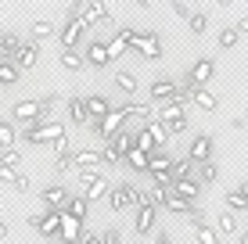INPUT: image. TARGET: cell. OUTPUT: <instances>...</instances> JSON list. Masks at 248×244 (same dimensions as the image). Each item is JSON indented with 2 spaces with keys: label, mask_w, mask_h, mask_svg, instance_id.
<instances>
[{
  "label": "cell",
  "mask_w": 248,
  "mask_h": 244,
  "mask_svg": "<svg viewBox=\"0 0 248 244\" xmlns=\"http://www.w3.org/2000/svg\"><path fill=\"white\" fill-rule=\"evenodd\" d=\"M68 133H65V122H58V119H47V122H36V126H25L22 129V137L25 144H54V140H65Z\"/></svg>",
  "instance_id": "6da1fadb"
},
{
  "label": "cell",
  "mask_w": 248,
  "mask_h": 244,
  "mask_svg": "<svg viewBox=\"0 0 248 244\" xmlns=\"http://www.w3.org/2000/svg\"><path fill=\"white\" fill-rule=\"evenodd\" d=\"M105 201H108L112 212H137V208H140V190H137L133 183H115Z\"/></svg>",
  "instance_id": "7a4b0ae2"
},
{
  "label": "cell",
  "mask_w": 248,
  "mask_h": 244,
  "mask_svg": "<svg viewBox=\"0 0 248 244\" xmlns=\"http://www.w3.org/2000/svg\"><path fill=\"white\" fill-rule=\"evenodd\" d=\"M126 119H133V104L126 100V104H119V108H112L108 112V119H101L97 126H90L97 137H105V140H112L115 133H123V126H126Z\"/></svg>",
  "instance_id": "3957f363"
},
{
  "label": "cell",
  "mask_w": 248,
  "mask_h": 244,
  "mask_svg": "<svg viewBox=\"0 0 248 244\" xmlns=\"http://www.w3.org/2000/svg\"><path fill=\"white\" fill-rule=\"evenodd\" d=\"M79 187H83L79 194L87 201H101V198H108V190H112V187H108V180L97 169H79Z\"/></svg>",
  "instance_id": "277c9868"
},
{
  "label": "cell",
  "mask_w": 248,
  "mask_h": 244,
  "mask_svg": "<svg viewBox=\"0 0 248 244\" xmlns=\"http://www.w3.org/2000/svg\"><path fill=\"white\" fill-rule=\"evenodd\" d=\"M176 90H180V83H176L173 75H166V72L155 75V79L148 83V97L155 100L158 108H162V104H173V100H176Z\"/></svg>",
  "instance_id": "5b68a950"
},
{
  "label": "cell",
  "mask_w": 248,
  "mask_h": 244,
  "mask_svg": "<svg viewBox=\"0 0 248 244\" xmlns=\"http://www.w3.org/2000/svg\"><path fill=\"white\" fill-rule=\"evenodd\" d=\"M11 122L15 126H36V122H47V112H44V104L40 100H18V104L11 108Z\"/></svg>",
  "instance_id": "8992f818"
},
{
  "label": "cell",
  "mask_w": 248,
  "mask_h": 244,
  "mask_svg": "<svg viewBox=\"0 0 248 244\" xmlns=\"http://www.w3.org/2000/svg\"><path fill=\"white\" fill-rule=\"evenodd\" d=\"M155 115H158V122L166 126L169 137H176V133H187V112H184L180 104H162Z\"/></svg>",
  "instance_id": "52a82bcc"
},
{
  "label": "cell",
  "mask_w": 248,
  "mask_h": 244,
  "mask_svg": "<svg viewBox=\"0 0 248 244\" xmlns=\"http://www.w3.org/2000/svg\"><path fill=\"white\" fill-rule=\"evenodd\" d=\"M90 25L83 18H68L62 29H58V43H62V50H79V40L87 36Z\"/></svg>",
  "instance_id": "ba28073f"
},
{
  "label": "cell",
  "mask_w": 248,
  "mask_h": 244,
  "mask_svg": "<svg viewBox=\"0 0 248 244\" xmlns=\"http://www.w3.org/2000/svg\"><path fill=\"white\" fill-rule=\"evenodd\" d=\"M62 215L65 212H44V215H29V226L40 233L44 241H58V230H62Z\"/></svg>",
  "instance_id": "9c48e42d"
},
{
  "label": "cell",
  "mask_w": 248,
  "mask_h": 244,
  "mask_svg": "<svg viewBox=\"0 0 248 244\" xmlns=\"http://www.w3.org/2000/svg\"><path fill=\"white\" fill-rule=\"evenodd\" d=\"M212 151H216L212 133H198V137L191 140V147H187V162L191 165H205V162H212Z\"/></svg>",
  "instance_id": "30bf717a"
},
{
  "label": "cell",
  "mask_w": 248,
  "mask_h": 244,
  "mask_svg": "<svg viewBox=\"0 0 248 244\" xmlns=\"http://www.w3.org/2000/svg\"><path fill=\"white\" fill-rule=\"evenodd\" d=\"M133 54H144L148 61H158L162 57V32L158 29H140V40H137Z\"/></svg>",
  "instance_id": "8fae6325"
},
{
  "label": "cell",
  "mask_w": 248,
  "mask_h": 244,
  "mask_svg": "<svg viewBox=\"0 0 248 244\" xmlns=\"http://www.w3.org/2000/svg\"><path fill=\"white\" fill-rule=\"evenodd\" d=\"M212 75H216V61H212V57H198V61L191 65V72H187V83L184 86H209L212 83Z\"/></svg>",
  "instance_id": "7c38bea8"
},
{
  "label": "cell",
  "mask_w": 248,
  "mask_h": 244,
  "mask_svg": "<svg viewBox=\"0 0 248 244\" xmlns=\"http://www.w3.org/2000/svg\"><path fill=\"white\" fill-rule=\"evenodd\" d=\"M68 187H62V183H54V187H44L40 190V201H44V212H65L68 205Z\"/></svg>",
  "instance_id": "4fadbf2b"
},
{
  "label": "cell",
  "mask_w": 248,
  "mask_h": 244,
  "mask_svg": "<svg viewBox=\"0 0 248 244\" xmlns=\"http://www.w3.org/2000/svg\"><path fill=\"white\" fill-rule=\"evenodd\" d=\"M155 223H158V208L140 205V208L133 212V230H137V237H148V233H155Z\"/></svg>",
  "instance_id": "5bb4252c"
},
{
  "label": "cell",
  "mask_w": 248,
  "mask_h": 244,
  "mask_svg": "<svg viewBox=\"0 0 248 244\" xmlns=\"http://www.w3.org/2000/svg\"><path fill=\"white\" fill-rule=\"evenodd\" d=\"M87 25H112V14H108V4L101 0H83V14H79Z\"/></svg>",
  "instance_id": "9a60e30c"
},
{
  "label": "cell",
  "mask_w": 248,
  "mask_h": 244,
  "mask_svg": "<svg viewBox=\"0 0 248 244\" xmlns=\"http://www.w3.org/2000/svg\"><path fill=\"white\" fill-rule=\"evenodd\" d=\"M87 237V226L79 219H72V215H62V230H58V241L62 244H83Z\"/></svg>",
  "instance_id": "2e32d148"
},
{
  "label": "cell",
  "mask_w": 248,
  "mask_h": 244,
  "mask_svg": "<svg viewBox=\"0 0 248 244\" xmlns=\"http://www.w3.org/2000/svg\"><path fill=\"white\" fill-rule=\"evenodd\" d=\"M87 69H108L112 65V57H108V43L105 40H93V43H87Z\"/></svg>",
  "instance_id": "e0dca14e"
},
{
  "label": "cell",
  "mask_w": 248,
  "mask_h": 244,
  "mask_svg": "<svg viewBox=\"0 0 248 244\" xmlns=\"http://www.w3.org/2000/svg\"><path fill=\"white\" fill-rule=\"evenodd\" d=\"M83 104H87L90 126H97L101 119H108V112H112V100H108V97H101V94H90V97H83Z\"/></svg>",
  "instance_id": "ac0fdd59"
},
{
  "label": "cell",
  "mask_w": 248,
  "mask_h": 244,
  "mask_svg": "<svg viewBox=\"0 0 248 244\" xmlns=\"http://www.w3.org/2000/svg\"><path fill=\"white\" fill-rule=\"evenodd\" d=\"M65 115H68V122H72V126H90L87 104H83V97H79V94H72V97L65 100Z\"/></svg>",
  "instance_id": "d6986e66"
},
{
  "label": "cell",
  "mask_w": 248,
  "mask_h": 244,
  "mask_svg": "<svg viewBox=\"0 0 248 244\" xmlns=\"http://www.w3.org/2000/svg\"><path fill=\"white\" fill-rule=\"evenodd\" d=\"M72 165L76 169H97V165H105V158H101L97 147H79L72 151Z\"/></svg>",
  "instance_id": "ffe728a7"
},
{
  "label": "cell",
  "mask_w": 248,
  "mask_h": 244,
  "mask_svg": "<svg viewBox=\"0 0 248 244\" xmlns=\"http://www.w3.org/2000/svg\"><path fill=\"white\" fill-rule=\"evenodd\" d=\"M173 194H180L184 201H194V205H198V198H202V183L194 180V176H187V180H176V183H173Z\"/></svg>",
  "instance_id": "44dd1931"
},
{
  "label": "cell",
  "mask_w": 248,
  "mask_h": 244,
  "mask_svg": "<svg viewBox=\"0 0 248 244\" xmlns=\"http://www.w3.org/2000/svg\"><path fill=\"white\" fill-rule=\"evenodd\" d=\"M36 61H40V47H36V43H22V50L15 54V65H18V72L36 69Z\"/></svg>",
  "instance_id": "7402d4cb"
},
{
  "label": "cell",
  "mask_w": 248,
  "mask_h": 244,
  "mask_svg": "<svg viewBox=\"0 0 248 244\" xmlns=\"http://www.w3.org/2000/svg\"><path fill=\"white\" fill-rule=\"evenodd\" d=\"M191 104L202 108V112H216L219 100H216V94H212L209 86H194V90H191Z\"/></svg>",
  "instance_id": "603a6c76"
},
{
  "label": "cell",
  "mask_w": 248,
  "mask_h": 244,
  "mask_svg": "<svg viewBox=\"0 0 248 244\" xmlns=\"http://www.w3.org/2000/svg\"><path fill=\"white\" fill-rule=\"evenodd\" d=\"M22 83V72H18V65L15 61H0V90H11V86H18Z\"/></svg>",
  "instance_id": "cb8c5ba5"
},
{
  "label": "cell",
  "mask_w": 248,
  "mask_h": 244,
  "mask_svg": "<svg viewBox=\"0 0 248 244\" xmlns=\"http://www.w3.org/2000/svg\"><path fill=\"white\" fill-rule=\"evenodd\" d=\"M108 147H112L119 158H126V155H130V151L137 147V140H133V133H130V129H123V133H115V137L108 140Z\"/></svg>",
  "instance_id": "d4e9b609"
},
{
  "label": "cell",
  "mask_w": 248,
  "mask_h": 244,
  "mask_svg": "<svg viewBox=\"0 0 248 244\" xmlns=\"http://www.w3.org/2000/svg\"><path fill=\"white\" fill-rule=\"evenodd\" d=\"M50 36H58V25L50 22V18H36L32 22V43H44V40H50Z\"/></svg>",
  "instance_id": "484cf974"
},
{
  "label": "cell",
  "mask_w": 248,
  "mask_h": 244,
  "mask_svg": "<svg viewBox=\"0 0 248 244\" xmlns=\"http://www.w3.org/2000/svg\"><path fill=\"white\" fill-rule=\"evenodd\" d=\"M162 208H166V212H173V215H191V212H194V201H184L180 194H173V190H169Z\"/></svg>",
  "instance_id": "4316f807"
},
{
  "label": "cell",
  "mask_w": 248,
  "mask_h": 244,
  "mask_svg": "<svg viewBox=\"0 0 248 244\" xmlns=\"http://www.w3.org/2000/svg\"><path fill=\"white\" fill-rule=\"evenodd\" d=\"M18 144V126L11 119H0V151H11Z\"/></svg>",
  "instance_id": "83f0119b"
},
{
  "label": "cell",
  "mask_w": 248,
  "mask_h": 244,
  "mask_svg": "<svg viewBox=\"0 0 248 244\" xmlns=\"http://www.w3.org/2000/svg\"><path fill=\"white\" fill-rule=\"evenodd\" d=\"M87 212H90V201L83 198V194H72L68 198V205H65V215H72V219H87Z\"/></svg>",
  "instance_id": "f1b7e54d"
},
{
  "label": "cell",
  "mask_w": 248,
  "mask_h": 244,
  "mask_svg": "<svg viewBox=\"0 0 248 244\" xmlns=\"http://www.w3.org/2000/svg\"><path fill=\"white\" fill-rule=\"evenodd\" d=\"M58 61H62L65 72H83V69H87V57H83L79 50H62V57H58Z\"/></svg>",
  "instance_id": "f546056e"
},
{
  "label": "cell",
  "mask_w": 248,
  "mask_h": 244,
  "mask_svg": "<svg viewBox=\"0 0 248 244\" xmlns=\"http://www.w3.org/2000/svg\"><path fill=\"white\" fill-rule=\"evenodd\" d=\"M223 201H227V212H234V215H241V212H248V198L241 194V190H227L223 194Z\"/></svg>",
  "instance_id": "4dcf8cb0"
},
{
  "label": "cell",
  "mask_w": 248,
  "mask_h": 244,
  "mask_svg": "<svg viewBox=\"0 0 248 244\" xmlns=\"http://www.w3.org/2000/svg\"><path fill=\"white\" fill-rule=\"evenodd\" d=\"M194 180H198L202 187H205V183H216V180H219V165H216V162H205V165H194Z\"/></svg>",
  "instance_id": "1f68e13d"
},
{
  "label": "cell",
  "mask_w": 248,
  "mask_h": 244,
  "mask_svg": "<svg viewBox=\"0 0 248 244\" xmlns=\"http://www.w3.org/2000/svg\"><path fill=\"white\" fill-rule=\"evenodd\" d=\"M115 86H119V94H126V97H137V75L133 72H115Z\"/></svg>",
  "instance_id": "d6a6232c"
},
{
  "label": "cell",
  "mask_w": 248,
  "mask_h": 244,
  "mask_svg": "<svg viewBox=\"0 0 248 244\" xmlns=\"http://www.w3.org/2000/svg\"><path fill=\"white\" fill-rule=\"evenodd\" d=\"M123 165H130V169H137V172H148V165H151V155H144V151H130V155L123 158Z\"/></svg>",
  "instance_id": "836d02e7"
},
{
  "label": "cell",
  "mask_w": 248,
  "mask_h": 244,
  "mask_svg": "<svg viewBox=\"0 0 248 244\" xmlns=\"http://www.w3.org/2000/svg\"><path fill=\"white\" fill-rule=\"evenodd\" d=\"M144 129H148V137L155 140V147H162V144H169V133H166V126H162L158 119H151V122H144Z\"/></svg>",
  "instance_id": "e575fe53"
},
{
  "label": "cell",
  "mask_w": 248,
  "mask_h": 244,
  "mask_svg": "<svg viewBox=\"0 0 248 244\" xmlns=\"http://www.w3.org/2000/svg\"><path fill=\"white\" fill-rule=\"evenodd\" d=\"M237 40H241V36H237L234 25H223V29H219V36H216V43H219V50H234Z\"/></svg>",
  "instance_id": "d590c367"
},
{
  "label": "cell",
  "mask_w": 248,
  "mask_h": 244,
  "mask_svg": "<svg viewBox=\"0 0 248 244\" xmlns=\"http://www.w3.org/2000/svg\"><path fill=\"white\" fill-rule=\"evenodd\" d=\"M216 233H241V226H237V215H234V212H219Z\"/></svg>",
  "instance_id": "8d00e7d4"
},
{
  "label": "cell",
  "mask_w": 248,
  "mask_h": 244,
  "mask_svg": "<svg viewBox=\"0 0 248 244\" xmlns=\"http://www.w3.org/2000/svg\"><path fill=\"white\" fill-rule=\"evenodd\" d=\"M0 47H4V57H7V61H15V54L22 50V40L15 36V32H4V36H0Z\"/></svg>",
  "instance_id": "74e56055"
},
{
  "label": "cell",
  "mask_w": 248,
  "mask_h": 244,
  "mask_svg": "<svg viewBox=\"0 0 248 244\" xmlns=\"http://www.w3.org/2000/svg\"><path fill=\"white\" fill-rule=\"evenodd\" d=\"M148 172H173V158H169V155H162V151H155V155H151Z\"/></svg>",
  "instance_id": "f35d334b"
},
{
  "label": "cell",
  "mask_w": 248,
  "mask_h": 244,
  "mask_svg": "<svg viewBox=\"0 0 248 244\" xmlns=\"http://www.w3.org/2000/svg\"><path fill=\"white\" fill-rule=\"evenodd\" d=\"M194 237H198V244H219L216 226H194Z\"/></svg>",
  "instance_id": "ab89813d"
},
{
  "label": "cell",
  "mask_w": 248,
  "mask_h": 244,
  "mask_svg": "<svg viewBox=\"0 0 248 244\" xmlns=\"http://www.w3.org/2000/svg\"><path fill=\"white\" fill-rule=\"evenodd\" d=\"M187 25H191V32H194V36H202V32L209 29V14H205V11H194L191 18H187Z\"/></svg>",
  "instance_id": "60d3db41"
},
{
  "label": "cell",
  "mask_w": 248,
  "mask_h": 244,
  "mask_svg": "<svg viewBox=\"0 0 248 244\" xmlns=\"http://www.w3.org/2000/svg\"><path fill=\"white\" fill-rule=\"evenodd\" d=\"M187 176H194V165L187 162V158H180V162H173V183H176V180H187Z\"/></svg>",
  "instance_id": "b9f144b4"
},
{
  "label": "cell",
  "mask_w": 248,
  "mask_h": 244,
  "mask_svg": "<svg viewBox=\"0 0 248 244\" xmlns=\"http://www.w3.org/2000/svg\"><path fill=\"white\" fill-rule=\"evenodd\" d=\"M0 165H4V169H18V165H22V155H18V151H0Z\"/></svg>",
  "instance_id": "7bdbcfd3"
},
{
  "label": "cell",
  "mask_w": 248,
  "mask_h": 244,
  "mask_svg": "<svg viewBox=\"0 0 248 244\" xmlns=\"http://www.w3.org/2000/svg\"><path fill=\"white\" fill-rule=\"evenodd\" d=\"M123 50H126V40H123V32H115V36L108 40V57H112V61H115V57L123 54Z\"/></svg>",
  "instance_id": "ee69618b"
},
{
  "label": "cell",
  "mask_w": 248,
  "mask_h": 244,
  "mask_svg": "<svg viewBox=\"0 0 248 244\" xmlns=\"http://www.w3.org/2000/svg\"><path fill=\"white\" fill-rule=\"evenodd\" d=\"M50 155H54V158L72 155V144H68V137H65V140H54V144H50Z\"/></svg>",
  "instance_id": "f6af8a7d"
},
{
  "label": "cell",
  "mask_w": 248,
  "mask_h": 244,
  "mask_svg": "<svg viewBox=\"0 0 248 244\" xmlns=\"http://www.w3.org/2000/svg\"><path fill=\"white\" fill-rule=\"evenodd\" d=\"M58 100H62V94H54V90H50V94H44V97H40V104H44V112L50 115V112H54V104H58Z\"/></svg>",
  "instance_id": "bcb514c9"
},
{
  "label": "cell",
  "mask_w": 248,
  "mask_h": 244,
  "mask_svg": "<svg viewBox=\"0 0 248 244\" xmlns=\"http://www.w3.org/2000/svg\"><path fill=\"white\" fill-rule=\"evenodd\" d=\"M97 237H101V244H123V237H119L115 226H108V230H105V233H97Z\"/></svg>",
  "instance_id": "7dc6e473"
},
{
  "label": "cell",
  "mask_w": 248,
  "mask_h": 244,
  "mask_svg": "<svg viewBox=\"0 0 248 244\" xmlns=\"http://www.w3.org/2000/svg\"><path fill=\"white\" fill-rule=\"evenodd\" d=\"M76 165H72V155H65V158H54V172H72Z\"/></svg>",
  "instance_id": "c3c4849f"
},
{
  "label": "cell",
  "mask_w": 248,
  "mask_h": 244,
  "mask_svg": "<svg viewBox=\"0 0 248 244\" xmlns=\"http://www.w3.org/2000/svg\"><path fill=\"white\" fill-rule=\"evenodd\" d=\"M187 219H191V226H205V208H202V205H194V212L187 215Z\"/></svg>",
  "instance_id": "681fc988"
},
{
  "label": "cell",
  "mask_w": 248,
  "mask_h": 244,
  "mask_svg": "<svg viewBox=\"0 0 248 244\" xmlns=\"http://www.w3.org/2000/svg\"><path fill=\"white\" fill-rule=\"evenodd\" d=\"M11 187L18 190V194H25V190H29V176H25V172H18V176H15V183H11Z\"/></svg>",
  "instance_id": "f907efd6"
},
{
  "label": "cell",
  "mask_w": 248,
  "mask_h": 244,
  "mask_svg": "<svg viewBox=\"0 0 248 244\" xmlns=\"http://www.w3.org/2000/svg\"><path fill=\"white\" fill-rule=\"evenodd\" d=\"M101 158H105V165H123V158H119L112 147H105V151H101Z\"/></svg>",
  "instance_id": "816d5d0a"
},
{
  "label": "cell",
  "mask_w": 248,
  "mask_h": 244,
  "mask_svg": "<svg viewBox=\"0 0 248 244\" xmlns=\"http://www.w3.org/2000/svg\"><path fill=\"white\" fill-rule=\"evenodd\" d=\"M173 14H176V18H184V22H187V18H191L194 11H191V4H173Z\"/></svg>",
  "instance_id": "f5cc1de1"
},
{
  "label": "cell",
  "mask_w": 248,
  "mask_h": 244,
  "mask_svg": "<svg viewBox=\"0 0 248 244\" xmlns=\"http://www.w3.org/2000/svg\"><path fill=\"white\" fill-rule=\"evenodd\" d=\"M15 176H18V169H4L0 165V183H15Z\"/></svg>",
  "instance_id": "db71d44e"
},
{
  "label": "cell",
  "mask_w": 248,
  "mask_h": 244,
  "mask_svg": "<svg viewBox=\"0 0 248 244\" xmlns=\"http://www.w3.org/2000/svg\"><path fill=\"white\" fill-rule=\"evenodd\" d=\"M83 14V0H72V4H68V18H79Z\"/></svg>",
  "instance_id": "11a10c76"
},
{
  "label": "cell",
  "mask_w": 248,
  "mask_h": 244,
  "mask_svg": "<svg viewBox=\"0 0 248 244\" xmlns=\"http://www.w3.org/2000/svg\"><path fill=\"white\" fill-rule=\"evenodd\" d=\"M234 29H237V36H248V18H237Z\"/></svg>",
  "instance_id": "9f6ffc18"
},
{
  "label": "cell",
  "mask_w": 248,
  "mask_h": 244,
  "mask_svg": "<svg viewBox=\"0 0 248 244\" xmlns=\"http://www.w3.org/2000/svg\"><path fill=\"white\" fill-rule=\"evenodd\" d=\"M155 244H173V237H169L166 230H158V233H155Z\"/></svg>",
  "instance_id": "6f0895ef"
},
{
  "label": "cell",
  "mask_w": 248,
  "mask_h": 244,
  "mask_svg": "<svg viewBox=\"0 0 248 244\" xmlns=\"http://www.w3.org/2000/svg\"><path fill=\"white\" fill-rule=\"evenodd\" d=\"M83 244H101V237H97V233H87V237H83Z\"/></svg>",
  "instance_id": "680465c9"
},
{
  "label": "cell",
  "mask_w": 248,
  "mask_h": 244,
  "mask_svg": "<svg viewBox=\"0 0 248 244\" xmlns=\"http://www.w3.org/2000/svg\"><path fill=\"white\" fill-rule=\"evenodd\" d=\"M7 233H11V226H7L4 219H0V237H7Z\"/></svg>",
  "instance_id": "91938a15"
},
{
  "label": "cell",
  "mask_w": 248,
  "mask_h": 244,
  "mask_svg": "<svg viewBox=\"0 0 248 244\" xmlns=\"http://www.w3.org/2000/svg\"><path fill=\"white\" fill-rule=\"evenodd\" d=\"M237 190H241V194L248 198V180H241V183H237Z\"/></svg>",
  "instance_id": "94428289"
},
{
  "label": "cell",
  "mask_w": 248,
  "mask_h": 244,
  "mask_svg": "<svg viewBox=\"0 0 248 244\" xmlns=\"http://www.w3.org/2000/svg\"><path fill=\"white\" fill-rule=\"evenodd\" d=\"M237 244H248V233H237Z\"/></svg>",
  "instance_id": "6125c7cd"
},
{
  "label": "cell",
  "mask_w": 248,
  "mask_h": 244,
  "mask_svg": "<svg viewBox=\"0 0 248 244\" xmlns=\"http://www.w3.org/2000/svg\"><path fill=\"white\" fill-rule=\"evenodd\" d=\"M241 119H245V122H248V104H245V115H241Z\"/></svg>",
  "instance_id": "be15d7a7"
},
{
  "label": "cell",
  "mask_w": 248,
  "mask_h": 244,
  "mask_svg": "<svg viewBox=\"0 0 248 244\" xmlns=\"http://www.w3.org/2000/svg\"><path fill=\"white\" fill-rule=\"evenodd\" d=\"M0 32H4V29H0Z\"/></svg>",
  "instance_id": "e7e4bbea"
}]
</instances>
